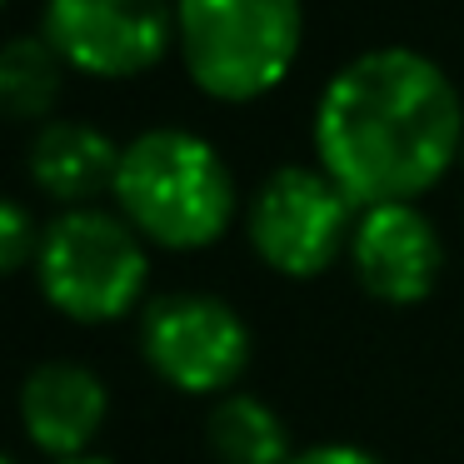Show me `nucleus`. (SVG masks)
Segmentation results:
<instances>
[{"instance_id":"10","label":"nucleus","mask_w":464,"mask_h":464,"mask_svg":"<svg viewBox=\"0 0 464 464\" xmlns=\"http://www.w3.org/2000/svg\"><path fill=\"white\" fill-rule=\"evenodd\" d=\"M125 150L85 121H51L35 130L31 150H25V170L31 185L45 200L65 205V210H85L101 195H115Z\"/></svg>"},{"instance_id":"12","label":"nucleus","mask_w":464,"mask_h":464,"mask_svg":"<svg viewBox=\"0 0 464 464\" xmlns=\"http://www.w3.org/2000/svg\"><path fill=\"white\" fill-rule=\"evenodd\" d=\"M71 65L61 61L45 35H15L0 51V101L15 121H41L55 101H61V85Z\"/></svg>"},{"instance_id":"16","label":"nucleus","mask_w":464,"mask_h":464,"mask_svg":"<svg viewBox=\"0 0 464 464\" xmlns=\"http://www.w3.org/2000/svg\"><path fill=\"white\" fill-rule=\"evenodd\" d=\"M0 464H21V459H15V454H5V459H0Z\"/></svg>"},{"instance_id":"14","label":"nucleus","mask_w":464,"mask_h":464,"mask_svg":"<svg viewBox=\"0 0 464 464\" xmlns=\"http://www.w3.org/2000/svg\"><path fill=\"white\" fill-rule=\"evenodd\" d=\"M290 464H384L380 454H370V450H360V444H314V450H300Z\"/></svg>"},{"instance_id":"6","label":"nucleus","mask_w":464,"mask_h":464,"mask_svg":"<svg viewBox=\"0 0 464 464\" xmlns=\"http://www.w3.org/2000/svg\"><path fill=\"white\" fill-rule=\"evenodd\" d=\"M145 364L180 394H230L250 364V324L220 295H160L140 324Z\"/></svg>"},{"instance_id":"5","label":"nucleus","mask_w":464,"mask_h":464,"mask_svg":"<svg viewBox=\"0 0 464 464\" xmlns=\"http://www.w3.org/2000/svg\"><path fill=\"white\" fill-rule=\"evenodd\" d=\"M360 205L320 165H280L250 195L245 235L255 255L285 280H314L340 255H350Z\"/></svg>"},{"instance_id":"4","label":"nucleus","mask_w":464,"mask_h":464,"mask_svg":"<svg viewBox=\"0 0 464 464\" xmlns=\"http://www.w3.org/2000/svg\"><path fill=\"white\" fill-rule=\"evenodd\" d=\"M41 295L75 324H111L140 304L150 285V255L145 235L125 215L105 210H65L45 225L41 255H35Z\"/></svg>"},{"instance_id":"3","label":"nucleus","mask_w":464,"mask_h":464,"mask_svg":"<svg viewBox=\"0 0 464 464\" xmlns=\"http://www.w3.org/2000/svg\"><path fill=\"white\" fill-rule=\"evenodd\" d=\"M185 75L210 101L250 105L295 71L304 45L300 0H175Z\"/></svg>"},{"instance_id":"15","label":"nucleus","mask_w":464,"mask_h":464,"mask_svg":"<svg viewBox=\"0 0 464 464\" xmlns=\"http://www.w3.org/2000/svg\"><path fill=\"white\" fill-rule=\"evenodd\" d=\"M61 464H111V459H101V454H81V459H61Z\"/></svg>"},{"instance_id":"8","label":"nucleus","mask_w":464,"mask_h":464,"mask_svg":"<svg viewBox=\"0 0 464 464\" xmlns=\"http://www.w3.org/2000/svg\"><path fill=\"white\" fill-rule=\"evenodd\" d=\"M350 265L370 300L404 310L434 295L444 270V245L420 205H374L354 220Z\"/></svg>"},{"instance_id":"1","label":"nucleus","mask_w":464,"mask_h":464,"mask_svg":"<svg viewBox=\"0 0 464 464\" xmlns=\"http://www.w3.org/2000/svg\"><path fill=\"white\" fill-rule=\"evenodd\" d=\"M314 155L360 210L414 205L464 155V101L430 55L364 51L320 91Z\"/></svg>"},{"instance_id":"9","label":"nucleus","mask_w":464,"mask_h":464,"mask_svg":"<svg viewBox=\"0 0 464 464\" xmlns=\"http://www.w3.org/2000/svg\"><path fill=\"white\" fill-rule=\"evenodd\" d=\"M105 414H111V394H105L101 374L75 360H45L21 384L25 440L41 454H51L55 464L81 459L91 450V440L101 434Z\"/></svg>"},{"instance_id":"2","label":"nucleus","mask_w":464,"mask_h":464,"mask_svg":"<svg viewBox=\"0 0 464 464\" xmlns=\"http://www.w3.org/2000/svg\"><path fill=\"white\" fill-rule=\"evenodd\" d=\"M115 205L160 250H205L235 225L240 195L225 155L205 135L160 125L125 145Z\"/></svg>"},{"instance_id":"7","label":"nucleus","mask_w":464,"mask_h":464,"mask_svg":"<svg viewBox=\"0 0 464 464\" xmlns=\"http://www.w3.org/2000/svg\"><path fill=\"white\" fill-rule=\"evenodd\" d=\"M41 35L91 81H135L175 45L170 0H45Z\"/></svg>"},{"instance_id":"13","label":"nucleus","mask_w":464,"mask_h":464,"mask_svg":"<svg viewBox=\"0 0 464 464\" xmlns=\"http://www.w3.org/2000/svg\"><path fill=\"white\" fill-rule=\"evenodd\" d=\"M41 240H45V230L31 220V210H25L21 200H5L0 205V265L5 270H25V265L41 255Z\"/></svg>"},{"instance_id":"11","label":"nucleus","mask_w":464,"mask_h":464,"mask_svg":"<svg viewBox=\"0 0 464 464\" xmlns=\"http://www.w3.org/2000/svg\"><path fill=\"white\" fill-rule=\"evenodd\" d=\"M205 444L220 464H290V430L285 420L255 394H220L205 420Z\"/></svg>"}]
</instances>
